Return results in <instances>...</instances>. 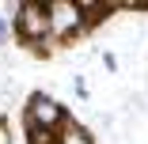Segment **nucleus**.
<instances>
[{
  "instance_id": "obj_6",
  "label": "nucleus",
  "mask_w": 148,
  "mask_h": 144,
  "mask_svg": "<svg viewBox=\"0 0 148 144\" xmlns=\"http://www.w3.org/2000/svg\"><path fill=\"white\" fill-rule=\"evenodd\" d=\"M4 31H8V27H4V19H0V38H4Z\"/></svg>"
},
{
  "instance_id": "obj_4",
  "label": "nucleus",
  "mask_w": 148,
  "mask_h": 144,
  "mask_svg": "<svg viewBox=\"0 0 148 144\" xmlns=\"http://www.w3.org/2000/svg\"><path fill=\"white\" fill-rule=\"evenodd\" d=\"M57 144H95V140L87 136V133H84L80 125H72V121H69V125H65L61 133H57Z\"/></svg>"
},
{
  "instance_id": "obj_3",
  "label": "nucleus",
  "mask_w": 148,
  "mask_h": 144,
  "mask_svg": "<svg viewBox=\"0 0 148 144\" xmlns=\"http://www.w3.org/2000/svg\"><path fill=\"white\" fill-rule=\"evenodd\" d=\"M49 23H53V38H72L87 27L84 8L72 4V0H53L49 4Z\"/></svg>"
},
{
  "instance_id": "obj_1",
  "label": "nucleus",
  "mask_w": 148,
  "mask_h": 144,
  "mask_svg": "<svg viewBox=\"0 0 148 144\" xmlns=\"http://www.w3.org/2000/svg\"><path fill=\"white\" fill-rule=\"evenodd\" d=\"M15 31L23 34V42H42L46 34H53L49 4H31V0L15 4Z\"/></svg>"
},
{
  "instance_id": "obj_2",
  "label": "nucleus",
  "mask_w": 148,
  "mask_h": 144,
  "mask_svg": "<svg viewBox=\"0 0 148 144\" xmlns=\"http://www.w3.org/2000/svg\"><path fill=\"white\" fill-rule=\"evenodd\" d=\"M27 125L53 133V129H65L69 125V114H65V106L57 99H49V95L38 91V95H31V102H27Z\"/></svg>"
},
{
  "instance_id": "obj_5",
  "label": "nucleus",
  "mask_w": 148,
  "mask_h": 144,
  "mask_svg": "<svg viewBox=\"0 0 148 144\" xmlns=\"http://www.w3.org/2000/svg\"><path fill=\"white\" fill-rule=\"evenodd\" d=\"M27 140H31V144H57V133H46V129L27 125Z\"/></svg>"
}]
</instances>
